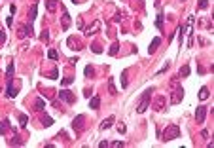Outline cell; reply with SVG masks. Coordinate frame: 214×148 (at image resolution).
I'll return each mask as SVG.
<instances>
[{"label": "cell", "mask_w": 214, "mask_h": 148, "mask_svg": "<svg viewBox=\"0 0 214 148\" xmlns=\"http://www.w3.org/2000/svg\"><path fill=\"white\" fill-rule=\"evenodd\" d=\"M159 44H161V38H153L152 44H150V47H148V51H150V53H153V51L157 50V46H159Z\"/></svg>", "instance_id": "14"}, {"label": "cell", "mask_w": 214, "mask_h": 148, "mask_svg": "<svg viewBox=\"0 0 214 148\" xmlns=\"http://www.w3.org/2000/svg\"><path fill=\"white\" fill-rule=\"evenodd\" d=\"M6 42V34H4V30H0V44Z\"/></svg>", "instance_id": "32"}, {"label": "cell", "mask_w": 214, "mask_h": 148, "mask_svg": "<svg viewBox=\"0 0 214 148\" xmlns=\"http://www.w3.org/2000/svg\"><path fill=\"white\" fill-rule=\"evenodd\" d=\"M19 123H21V127H27V123H29V116L19 114Z\"/></svg>", "instance_id": "19"}, {"label": "cell", "mask_w": 214, "mask_h": 148, "mask_svg": "<svg viewBox=\"0 0 214 148\" xmlns=\"http://www.w3.org/2000/svg\"><path fill=\"white\" fill-rule=\"evenodd\" d=\"M68 27H70V15H68V11L63 8V29L66 30Z\"/></svg>", "instance_id": "8"}, {"label": "cell", "mask_w": 214, "mask_h": 148, "mask_svg": "<svg viewBox=\"0 0 214 148\" xmlns=\"http://www.w3.org/2000/svg\"><path fill=\"white\" fill-rule=\"evenodd\" d=\"M51 123H53V120H51L49 116H44V118H42V125H44V127H49Z\"/></svg>", "instance_id": "22"}, {"label": "cell", "mask_w": 214, "mask_h": 148, "mask_svg": "<svg viewBox=\"0 0 214 148\" xmlns=\"http://www.w3.org/2000/svg\"><path fill=\"white\" fill-rule=\"evenodd\" d=\"M8 129H10V120H2L0 122V135H6Z\"/></svg>", "instance_id": "11"}, {"label": "cell", "mask_w": 214, "mask_h": 148, "mask_svg": "<svg viewBox=\"0 0 214 148\" xmlns=\"http://www.w3.org/2000/svg\"><path fill=\"white\" fill-rule=\"evenodd\" d=\"M85 76L89 78V76H95V69L93 67H85Z\"/></svg>", "instance_id": "26"}, {"label": "cell", "mask_w": 214, "mask_h": 148, "mask_svg": "<svg viewBox=\"0 0 214 148\" xmlns=\"http://www.w3.org/2000/svg\"><path fill=\"white\" fill-rule=\"evenodd\" d=\"M108 91H110V95H118V89L114 86V78H108Z\"/></svg>", "instance_id": "15"}, {"label": "cell", "mask_w": 214, "mask_h": 148, "mask_svg": "<svg viewBox=\"0 0 214 148\" xmlns=\"http://www.w3.org/2000/svg\"><path fill=\"white\" fill-rule=\"evenodd\" d=\"M13 72H15V65H13V63H10V65H8V69H6V78H8V80H11Z\"/></svg>", "instance_id": "16"}, {"label": "cell", "mask_w": 214, "mask_h": 148, "mask_svg": "<svg viewBox=\"0 0 214 148\" xmlns=\"http://www.w3.org/2000/svg\"><path fill=\"white\" fill-rule=\"evenodd\" d=\"M40 38H42V40H47V38H49V34H47V30H44V33H42V36H40Z\"/></svg>", "instance_id": "34"}, {"label": "cell", "mask_w": 214, "mask_h": 148, "mask_svg": "<svg viewBox=\"0 0 214 148\" xmlns=\"http://www.w3.org/2000/svg\"><path fill=\"white\" fill-rule=\"evenodd\" d=\"M34 106H36V110H44L46 108V103H44V99H36V103H34Z\"/></svg>", "instance_id": "17"}, {"label": "cell", "mask_w": 214, "mask_h": 148, "mask_svg": "<svg viewBox=\"0 0 214 148\" xmlns=\"http://www.w3.org/2000/svg\"><path fill=\"white\" fill-rule=\"evenodd\" d=\"M15 95H17V87L11 86V80H8V89H6V97L8 99H13Z\"/></svg>", "instance_id": "6"}, {"label": "cell", "mask_w": 214, "mask_h": 148, "mask_svg": "<svg viewBox=\"0 0 214 148\" xmlns=\"http://www.w3.org/2000/svg\"><path fill=\"white\" fill-rule=\"evenodd\" d=\"M118 47H119V44H112V47H110V51H108V53L116 55V53H118Z\"/></svg>", "instance_id": "27"}, {"label": "cell", "mask_w": 214, "mask_h": 148, "mask_svg": "<svg viewBox=\"0 0 214 148\" xmlns=\"http://www.w3.org/2000/svg\"><path fill=\"white\" fill-rule=\"evenodd\" d=\"M30 33H32V29H30V27H29V29H27V27H19V33H17V36H19V38H25L27 34H30Z\"/></svg>", "instance_id": "13"}, {"label": "cell", "mask_w": 214, "mask_h": 148, "mask_svg": "<svg viewBox=\"0 0 214 148\" xmlns=\"http://www.w3.org/2000/svg\"><path fill=\"white\" fill-rule=\"evenodd\" d=\"M121 86L127 87V72H121Z\"/></svg>", "instance_id": "30"}, {"label": "cell", "mask_w": 214, "mask_h": 148, "mask_svg": "<svg viewBox=\"0 0 214 148\" xmlns=\"http://www.w3.org/2000/svg\"><path fill=\"white\" fill-rule=\"evenodd\" d=\"M163 101H165V97H159V99H157V103H155V110H161V106H163Z\"/></svg>", "instance_id": "28"}, {"label": "cell", "mask_w": 214, "mask_h": 148, "mask_svg": "<svg viewBox=\"0 0 214 148\" xmlns=\"http://www.w3.org/2000/svg\"><path fill=\"white\" fill-rule=\"evenodd\" d=\"M152 87L150 89H146L142 93V97H140V103H138V106H136V112L138 114H142V112H146V108H148V105H150V97H152Z\"/></svg>", "instance_id": "2"}, {"label": "cell", "mask_w": 214, "mask_h": 148, "mask_svg": "<svg viewBox=\"0 0 214 148\" xmlns=\"http://www.w3.org/2000/svg\"><path fill=\"white\" fill-rule=\"evenodd\" d=\"M178 76H182V78H186V76H189V65H184L182 69H180Z\"/></svg>", "instance_id": "18"}, {"label": "cell", "mask_w": 214, "mask_h": 148, "mask_svg": "<svg viewBox=\"0 0 214 148\" xmlns=\"http://www.w3.org/2000/svg\"><path fill=\"white\" fill-rule=\"evenodd\" d=\"M182 97H184V89L180 87V89H174L172 91V95H171V103L172 105H178L180 101H182Z\"/></svg>", "instance_id": "5"}, {"label": "cell", "mask_w": 214, "mask_h": 148, "mask_svg": "<svg viewBox=\"0 0 214 148\" xmlns=\"http://www.w3.org/2000/svg\"><path fill=\"white\" fill-rule=\"evenodd\" d=\"M72 82H74V78H72V76H66V78H63L61 86H68V84H72Z\"/></svg>", "instance_id": "24"}, {"label": "cell", "mask_w": 214, "mask_h": 148, "mask_svg": "<svg viewBox=\"0 0 214 148\" xmlns=\"http://www.w3.org/2000/svg\"><path fill=\"white\" fill-rule=\"evenodd\" d=\"M112 146H123V141H116V142H112Z\"/></svg>", "instance_id": "36"}, {"label": "cell", "mask_w": 214, "mask_h": 148, "mask_svg": "<svg viewBox=\"0 0 214 148\" xmlns=\"http://www.w3.org/2000/svg\"><path fill=\"white\" fill-rule=\"evenodd\" d=\"M10 11H11V15H15V11H17V8L13 6V4H11V8H10Z\"/></svg>", "instance_id": "37"}, {"label": "cell", "mask_w": 214, "mask_h": 148, "mask_svg": "<svg viewBox=\"0 0 214 148\" xmlns=\"http://www.w3.org/2000/svg\"><path fill=\"white\" fill-rule=\"evenodd\" d=\"M207 6H208V0H199V8L201 10H205Z\"/></svg>", "instance_id": "31"}, {"label": "cell", "mask_w": 214, "mask_h": 148, "mask_svg": "<svg viewBox=\"0 0 214 148\" xmlns=\"http://www.w3.org/2000/svg\"><path fill=\"white\" fill-rule=\"evenodd\" d=\"M199 99H201V101L208 99V89H207V87H201V91H199Z\"/></svg>", "instance_id": "20"}, {"label": "cell", "mask_w": 214, "mask_h": 148, "mask_svg": "<svg viewBox=\"0 0 214 148\" xmlns=\"http://www.w3.org/2000/svg\"><path fill=\"white\" fill-rule=\"evenodd\" d=\"M118 129H119V133H125V131H127V127H125L123 123H119V125H118Z\"/></svg>", "instance_id": "33"}, {"label": "cell", "mask_w": 214, "mask_h": 148, "mask_svg": "<svg viewBox=\"0 0 214 148\" xmlns=\"http://www.w3.org/2000/svg\"><path fill=\"white\" fill-rule=\"evenodd\" d=\"M59 97H61L64 103H68V105H74V103H76L74 93H72V91H68V89H61V91H59Z\"/></svg>", "instance_id": "3"}, {"label": "cell", "mask_w": 214, "mask_h": 148, "mask_svg": "<svg viewBox=\"0 0 214 148\" xmlns=\"http://www.w3.org/2000/svg\"><path fill=\"white\" fill-rule=\"evenodd\" d=\"M91 50H93V53H100V51H102V50H100V46H99V44H93V46H91Z\"/></svg>", "instance_id": "29"}, {"label": "cell", "mask_w": 214, "mask_h": 148, "mask_svg": "<svg viewBox=\"0 0 214 148\" xmlns=\"http://www.w3.org/2000/svg\"><path fill=\"white\" fill-rule=\"evenodd\" d=\"M114 116H108L106 120H102V123H100V129H108V127H112V123H114Z\"/></svg>", "instance_id": "10"}, {"label": "cell", "mask_w": 214, "mask_h": 148, "mask_svg": "<svg viewBox=\"0 0 214 148\" xmlns=\"http://www.w3.org/2000/svg\"><path fill=\"white\" fill-rule=\"evenodd\" d=\"M180 137V127L176 123H171V125L165 127L163 131V141H172V139H178Z\"/></svg>", "instance_id": "1"}, {"label": "cell", "mask_w": 214, "mask_h": 148, "mask_svg": "<svg viewBox=\"0 0 214 148\" xmlns=\"http://www.w3.org/2000/svg\"><path fill=\"white\" fill-rule=\"evenodd\" d=\"M36 10H38V2H34L30 6V10H29V19H30V21H34V19H36Z\"/></svg>", "instance_id": "12"}, {"label": "cell", "mask_w": 214, "mask_h": 148, "mask_svg": "<svg viewBox=\"0 0 214 148\" xmlns=\"http://www.w3.org/2000/svg\"><path fill=\"white\" fill-rule=\"evenodd\" d=\"M155 25H157V29H161V27H163V13H159V15H157V21H155Z\"/></svg>", "instance_id": "25"}, {"label": "cell", "mask_w": 214, "mask_h": 148, "mask_svg": "<svg viewBox=\"0 0 214 148\" xmlns=\"http://www.w3.org/2000/svg\"><path fill=\"white\" fill-rule=\"evenodd\" d=\"M100 106V97L99 95H95V97H91V101H89V108H93V110H97Z\"/></svg>", "instance_id": "9"}, {"label": "cell", "mask_w": 214, "mask_h": 148, "mask_svg": "<svg viewBox=\"0 0 214 148\" xmlns=\"http://www.w3.org/2000/svg\"><path fill=\"white\" fill-rule=\"evenodd\" d=\"M99 27H100V21H99V19H97V21L93 23V25L89 27V29L85 30V34H87V36H93V34H95L97 30H99Z\"/></svg>", "instance_id": "7"}, {"label": "cell", "mask_w": 214, "mask_h": 148, "mask_svg": "<svg viewBox=\"0 0 214 148\" xmlns=\"http://www.w3.org/2000/svg\"><path fill=\"white\" fill-rule=\"evenodd\" d=\"M46 6H47V10H49V11H55V10H57V4H55V0H47Z\"/></svg>", "instance_id": "23"}, {"label": "cell", "mask_w": 214, "mask_h": 148, "mask_svg": "<svg viewBox=\"0 0 214 148\" xmlns=\"http://www.w3.org/2000/svg\"><path fill=\"white\" fill-rule=\"evenodd\" d=\"M205 118H207V106H197L195 108V122L203 123Z\"/></svg>", "instance_id": "4"}, {"label": "cell", "mask_w": 214, "mask_h": 148, "mask_svg": "<svg viewBox=\"0 0 214 148\" xmlns=\"http://www.w3.org/2000/svg\"><path fill=\"white\" fill-rule=\"evenodd\" d=\"M6 25H8V27H11V25H13V19L8 17V19H6Z\"/></svg>", "instance_id": "35"}, {"label": "cell", "mask_w": 214, "mask_h": 148, "mask_svg": "<svg viewBox=\"0 0 214 148\" xmlns=\"http://www.w3.org/2000/svg\"><path fill=\"white\" fill-rule=\"evenodd\" d=\"M47 57H49L51 61H57V59H59V53H57L55 50H49V51H47Z\"/></svg>", "instance_id": "21"}]
</instances>
